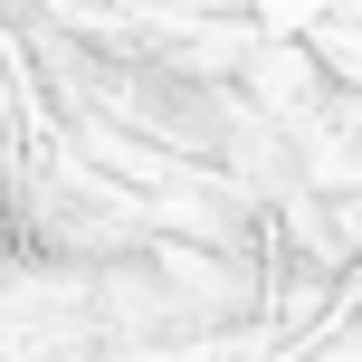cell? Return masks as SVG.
<instances>
[{"instance_id":"1","label":"cell","mask_w":362,"mask_h":362,"mask_svg":"<svg viewBox=\"0 0 362 362\" xmlns=\"http://www.w3.org/2000/svg\"><path fill=\"white\" fill-rule=\"evenodd\" d=\"M257 10H267V29H305V19L325 10V0H257Z\"/></svg>"}]
</instances>
